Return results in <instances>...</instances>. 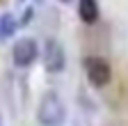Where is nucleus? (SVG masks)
<instances>
[{
	"label": "nucleus",
	"instance_id": "obj_6",
	"mask_svg": "<svg viewBox=\"0 0 128 126\" xmlns=\"http://www.w3.org/2000/svg\"><path fill=\"white\" fill-rule=\"evenodd\" d=\"M16 25H18V23L14 21L12 14H2V16H0V37H2V39L12 37L14 30H16Z\"/></svg>",
	"mask_w": 128,
	"mask_h": 126
},
{
	"label": "nucleus",
	"instance_id": "obj_2",
	"mask_svg": "<svg viewBox=\"0 0 128 126\" xmlns=\"http://www.w3.org/2000/svg\"><path fill=\"white\" fill-rule=\"evenodd\" d=\"M82 67H85V73H87V80H89L94 87H105V85L112 80V69H110V64H108V60H103V57H98V55L85 57Z\"/></svg>",
	"mask_w": 128,
	"mask_h": 126
},
{
	"label": "nucleus",
	"instance_id": "obj_7",
	"mask_svg": "<svg viewBox=\"0 0 128 126\" xmlns=\"http://www.w3.org/2000/svg\"><path fill=\"white\" fill-rule=\"evenodd\" d=\"M62 3H71V0H62Z\"/></svg>",
	"mask_w": 128,
	"mask_h": 126
},
{
	"label": "nucleus",
	"instance_id": "obj_5",
	"mask_svg": "<svg viewBox=\"0 0 128 126\" xmlns=\"http://www.w3.org/2000/svg\"><path fill=\"white\" fill-rule=\"evenodd\" d=\"M78 16H80V21L87 23V25L96 23L98 16H101L98 3H96V0H78Z\"/></svg>",
	"mask_w": 128,
	"mask_h": 126
},
{
	"label": "nucleus",
	"instance_id": "obj_1",
	"mask_svg": "<svg viewBox=\"0 0 128 126\" xmlns=\"http://www.w3.org/2000/svg\"><path fill=\"white\" fill-rule=\"evenodd\" d=\"M37 121L41 126H64L66 121V105L62 96L55 92L41 94L39 105H37Z\"/></svg>",
	"mask_w": 128,
	"mask_h": 126
},
{
	"label": "nucleus",
	"instance_id": "obj_3",
	"mask_svg": "<svg viewBox=\"0 0 128 126\" xmlns=\"http://www.w3.org/2000/svg\"><path fill=\"white\" fill-rule=\"evenodd\" d=\"M37 57H39V44L32 37H21L12 48V60L18 69L32 67L37 62Z\"/></svg>",
	"mask_w": 128,
	"mask_h": 126
},
{
	"label": "nucleus",
	"instance_id": "obj_4",
	"mask_svg": "<svg viewBox=\"0 0 128 126\" xmlns=\"http://www.w3.org/2000/svg\"><path fill=\"white\" fill-rule=\"evenodd\" d=\"M64 67H66V55H64L62 44L57 39H48L44 51V69L48 73H62Z\"/></svg>",
	"mask_w": 128,
	"mask_h": 126
}]
</instances>
